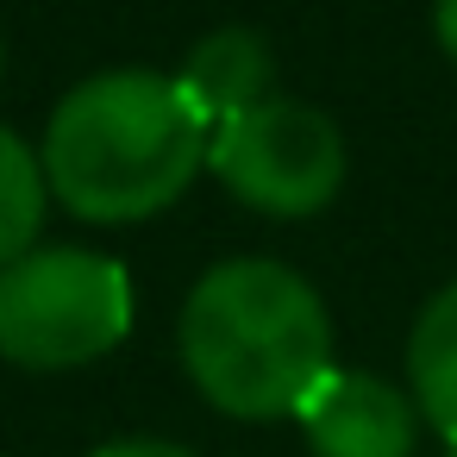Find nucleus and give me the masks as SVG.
Returning <instances> with one entry per match:
<instances>
[{
    "label": "nucleus",
    "instance_id": "9",
    "mask_svg": "<svg viewBox=\"0 0 457 457\" xmlns=\"http://www.w3.org/2000/svg\"><path fill=\"white\" fill-rule=\"evenodd\" d=\"M88 457H195V451L188 445H170V438H113V445H101Z\"/></svg>",
    "mask_w": 457,
    "mask_h": 457
},
{
    "label": "nucleus",
    "instance_id": "8",
    "mask_svg": "<svg viewBox=\"0 0 457 457\" xmlns=\"http://www.w3.org/2000/svg\"><path fill=\"white\" fill-rule=\"evenodd\" d=\"M45 201H51V188H45L38 151L13 126H0V270L20 263L26 251H38Z\"/></svg>",
    "mask_w": 457,
    "mask_h": 457
},
{
    "label": "nucleus",
    "instance_id": "4",
    "mask_svg": "<svg viewBox=\"0 0 457 457\" xmlns=\"http://www.w3.org/2000/svg\"><path fill=\"white\" fill-rule=\"evenodd\" d=\"M207 170L245 207L301 220V213H320L345 188V138L320 107L270 95L263 107H251L213 132Z\"/></svg>",
    "mask_w": 457,
    "mask_h": 457
},
{
    "label": "nucleus",
    "instance_id": "10",
    "mask_svg": "<svg viewBox=\"0 0 457 457\" xmlns=\"http://www.w3.org/2000/svg\"><path fill=\"white\" fill-rule=\"evenodd\" d=\"M432 26H438V45H445V57L457 63V0H438V7H432Z\"/></svg>",
    "mask_w": 457,
    "mask_h": 457
},
{
    "label": "nucleus",
    "instance_id": "6",
    "mask_svg": "<svg viewBox=\"0 0 457 457\" xmlns=\"http://www.w3.org/2000/svg\"><path fill=\"white\" fill-rule=\"evenodd\" d=\"M176 82H182V95L195 101V113L220 132L226 120H238V113H251V107L270 101V88H276V57H270L263 32H251V26H220V32H207V38L188 51V63H182Z\"/></svg>",
    "mask_w": 457,
    "mask_h": 457
},
{
    "label": "nucleus",
    "instance_id": "11",
    "mask_svg": "<svg viewBox=\"0 0 457 457\" xmlns=\"http://www.w3.org/2000/svg\"><path fill=\"white\" fill-rule=\"evenodd\" d=\"M0 70H7V45H0Z\"/></svg>",
    "mask_w": 457,
    "mask_h": 457
},
{
    "label": "nucleus",
    "instance_id": "12",
    "mask_svg": "<svg viewBox=\"0 0 457 457\" xmlns=\"http://www.w3.org/2000/svg\"><path fill=\"white\" fill-rule=\"evenodd\" d=\"M451 457H457V451H451Z\"/></svg>",
    "mask_w": 457,
    "mask_h": 457
},
{
    "label": "nucleus",
    "instance_id": "5",
    "mask_svg": "<svg viewBox=\"0 0 457 457\" xmlns=\"http://www.w3.org/2000/svg\"><path fill=\"white\" fill-rule=\"evenodd\" d=\"M295 420L313 457H413V438H420L413 395H401L370 370H332L301 401Z\"/></svg>",
    "mask_w": 457,
    "mask_h": 457
},
{
    "label": "nucleus",
    "instance_id": "2",
    "mask_svg": "<svg viewBox=\"0 0 457 457\" xmlns=\"http://www.w3.org/2000/svg\"><path fill=\"white\" fill-rule=\"evenodd\" d=\"M188 382L232 420H282L332 376V313L276 257L213 263L182 307Z\"/></svg>",
    "mask_w": 457,
    "mask_h": 457
},
{
    "label": "nucleus",
    "instance_id": "7",
    "mask_svg": "<svg viewBox=\"0 0 457 457\" xmlns=\"http://www.w3.org/2000/svg\"><path fill=\"white\" fill-rule=\"evenodd\" d=\"M407 382H413V407L420 420L457 451V282H445L407 338Z\"/></svg>",
    "mask_w": 457,
    "mask_h": 457
},
{
    "label": "nucleus",
    "instance_id": "1",
    "mask_svg": "<svg viewBox=\"0 0 457 457\" xmlns=\"http://www.w3.org/2000/svg\"><path fill=\"white\" fill-rule=\"evenodd\" d=\"M213 126L195 113L176 76L107 70L76 82L38 145L45 188L95 226L151 220L207 170Z\"/></svg>",
    "mask_w": 457,
    "mask_h": 457
},
{
    "label": "nucleus",
    "instance_id": "3",
    "mask_svg": "<svg viewBox=\"0 0 457 457\" xmlns=\"http://www.w3.org/2000/svg\"><path fill=\"white\" fill-rule=\"evenodd\" d=\"M132 332L126 263L82 245H38L0 270V357L20 370H82Z\"/></svg>",
    "mask_w": 457,
    "mask_h": 457
}]
</instances>
